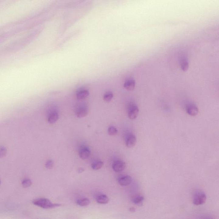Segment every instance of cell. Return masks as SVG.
<instances>
[{
  "label": "cell",
  "mask_w": 219,
  "mask_h": 219,
  "mask_svg": "<svg viewBox=\"0 0 219 219\" xmlns=\"http://www.w3.org/2000/svg\"><path fill=\"white\" fill-rule=\"evenodd\" d=\"M96 200L99 204H107L109 202V199L106 195L101 194L98 196L96 198Z\"/></svg>",
  "instance_id": "11"
},
{
  "label": "cell",
  "mask_w": 219,
  "mask_h": 219,
  "mask_svg": "<svg viewBox=\"0 0 219 219\" xmlns=\"http://www.w3.org/2000/svg\"><path fill=\"white\" fill-rule=\"evenodd\" d=\"M54 162L52 160H48L46 162V167L47 169H50L52 168L53 166Z\"/></svg>",
  "instance_id": "22"
},
{
  "label": "cell",
  "mask_w": 219,
  "mask_h": 219,
  "mask_svg": "<svg viewBox=\"0 0 219 219\" xmlns=\"http://www.w3.org/2000/svg\"><path fill=\"white\" fill-rule=\"evenodd\" d=\"M59 119V115L57 112H52L50 113L48 117V121L50 124H54L57 122Z\"/></svg>",
  "instance_id": "12"
},
{
  "label": "cell",
  "mask_w": 219,
  "mask_h": 219,
  "mask_svg": "<svg viewBox=\"0 0 219 219\" xmlns=\"http://www.w3.org/2000/svg\"><path fill=\"white\" fill-rule=\"evenodd\" d=\"M79 155L82 159L88 158L90 155V151L88 147L83 146L80 148L79 151Z\"/></svg>",
  "instance_id": "6"
},
{
  "label": "cell",
  "mask_w": 219,
  "mask_h": 219,
  "mask_svg": "<svg viewBox=\"0 0 219 219\" xmlns=\"http://www.w3.org/2000/svg\"><path fill=\"white\" fill-rule=\"evenodd\" d=\"M7 152V149L5 147L0 148V158H3L5 156Z\"/></svg>",
  "instance_id": "21"
},
{
  "label": "cell",
  "mask_w": 219,
  "mask_h": 219,
  "mask_svg": "<svg viewBox=\"0 0 219 219\" xmlns=\"http://www.w3.org/2000/svg\"><path fill=\"white\" fill-rule=\"evenodd\" d=\"M129 211L131 212H134L135 211V209L134 208H129Z\"/></svg>",
  "instance_id": "23"
},
{
  "label": "cell",
  "mask_w": 219,
  "mask_h": 219,
  "mask_svg": "<svg viewBox=\"0 0 219 219\" xmlns=\"http://www.w3.org/2000/svg\"><path fill=\"white\" fill-rule=\"evenodd\" d=\"M206 196L205 193L202 192L198 193L193 198V204L196 205H203L206 202Z\"/></svg>",
  "instance_id": "3"
},
{
  "label": "cell",
  "mask_w": 219,
  "mask_h": 219,
  "mask_svg": "<svg viewBox=\"0 0 219 219\" xmlns=\"http://www.w3.org/2000/svg\"><path fill=\"white\" fill-rule=\"evenodd\" d=\"M139 113L138 107L135 104H130L128 107V116L130 120H134L136 118Z\"/></svg>",
  "instance_id": "2"
},
{
  "label": "cell",
  "mask_w": 219,
  "mask_h": 219,
  "mask_svg": "<svg viewBox=\"0 0 219 219\" xmlns=\"http://www.w3.org/2000/svg\"><path fill=\"white\" fill-rule=\"evenodd\" d=\"M135 84V81L134 79L129 78L124 83V87L128 91H132L134 89Z\"/></svg>",
  "instance_id": "8"
},
{
  "label": "cell",
  "mask_w": 219,
  "mask_h": 219,
  "mask_svg": "<svg viewBox=\"0 0 219 219\" xmlns=\"http://www.w3.org/2000/svg\"><path fill=\"white\" fill-rule=\"evenodd\" d=\"M186 112L191 116H195L198 114L199 109L196 105L193 104H188L186 106Z\"/></svg>",
  "instance_id": "4"
},
{
  "label": "cell",
  "mask_w": 219,
  "mask_h": 219,
  "mask_svg": "<svg viewBox=\"0 0 219 219\" xmlns=\"http://www.w3.org/2000/svg\"><path fill=\"white\" fill-rule=\"evenodd\" d=\"M1 180H0V185H1Z\"/></svg>",
  "instance_id": "24"
},
{
  "label": "cell",
  "mask_w": 219,
  "mask_h": 219,
  "mask_svg": "<svg viewBox=\"0 0 219 219\" xmlns=\"http://www.w3.org/2000/svg\"><path fill=\"white\" fill-rule=\"evenodd\" d=\"M132 179L129 176H126L120 178L118 180V183L121 186H125L130 185L132 182Z\"/></svg>",
  "instance_id": "7"
},
{
  "label": "cell",
  "mask_w": 219,
  "mask_h": 219,
  "mask_svg": "<svg viewBox=\"0 0 219 219\" xmlns=\"http://www.w3.org/2000/svg\"><path fill=\"white\" fill-rule=\"evenodd\" d=\"M136 143V137L133 134L130 135L126 141V145L128 148H131L135 145Z\"/></svg>",
  "instance_id": "10"
},
{
  "label": "cell",
  "mask_w": 219,
  "mask_h": 219,
  "mask_svg": "<svg viewBox=\"0 0 219 219\" xmlns=\"http://www.w3.org/2000/svg\"><path fill=\"white\" fill-rule=\"evenodd\" d=\"M89 91L87 90H82L79 92L77 94V98L78 100H83L87 98L89 96Z\"/></svg>",
  "instance_id": "14"
},
{
  "label": "cell",
  "mask_w": 219,
  "mask_h": 219,
  "mask_svg": "<svg viewBox=\"0 0 219 219\" xmlns=\"http://www.w3.org/2000/svg\"><path fill=\"white\" fill-rule=\"evenodd\" d=\"M126 163L123 161H120V160L116 161L113 163L112 165L113 169V170L117 172L123 171L126 168Z\"/></svg>",
  "instance_id": "5"
},
{
  "label": "cell",
  "mask_w": 219,
  "mask_h": 219,
  "mask_svg": "<svg viewBox=\"0 0 219 219\" xmlns=\"http://www.w3.org/2000/svg\"><path fill=\"white\" fill-rule=\"evenodd\" d=\"M144 200V197L138 196L135 197L133 199L132 202L133 203H134V204H137V205H139V204H141V203H143Z\"/></svg>",
  "instance_id": "18"
},
{
  "label": "cell",
  "mask_w": 219,
  "mask_h": 219,
  "mask_svg": "<svg viewBox=\"0 0 219 219\" xmlns=\"http://www.w3.org/2000/svg\"><path fill=\"white\" fill-rule=\"evenodd\" d=\"M181 69L183 71H187L189 68V64L187 59L185 57H182L180 62Z\"/></svg>",
  "instance_id": "13"
},
{
  "label": "cell",
  "mask_w": 219,
  "mask_h": 219,
  "mask_svg": "<svg viewBox=\"0 0 219 219\" xmlns=\"http://www.w3.org/2000/svg\"><path fill=\"white\" fill-rule=\"evenodd\" d=\"M107 132L109 135L113 136L117 134L118 130L115 127H113V126H110L108 128Z\"/></svg>",
  "instance_id": "19"
},
{
  "label": "cell",
  "mask_w": 219,
  "mask_h": 219,
  "mask_svg": "<svg viewBox=\"0 0 219 219\" xmlns=\"http://www.w3.org/2000/svg\"><path fill=\"white\" fill-rule=\"evenodd\" d=\"M113 96V94L112 92H107L103 96V99L105 102L108 103V102H110L112 99Z\"/></svg>",
  "instance_id": "16"
},
{
  "label": "cell",
  "mask_w": 219,
  "mask_h": 219,
  "mask_svg": "<svg viewBox=\"0 0 219 219\" xmlns=\"http://www.w3.org/2000/svg\"><path fill=\"white\" fill-rule=\"evenodd\" d=\"M103 164H104V163L101 161L96 162L92 164V168L94 170H98V169H100L103 167Z\"/></svg>",
  "instance_id": "17"
},
{
  "label": "cell",
  "mask_w": 219,
  "mask_h": 219,
  "mask_svg": "<svg viewBox=\"0 0 219 219\" xmlns=\"http://www.w3.org/2000/svg\"><path fill=\"white\" fill-rule=\"evenodd\" d=\"M31 185H32V182L29 179H25L22 182V185H23V187L25 188L30 187Z\"/></svg>",
  "instance_id": "20"
},
{
  "label": "cell",
  "mask_w": 219,
  "mask_h": 219,
  "mask_svg": "<svg viewBox=\"0 0 219 219\" xmlns=\"http://www.w3.org/2000/svg\"><path fill=\"white\" fill-rule=\"evenodd\" d=\"M88 109L87 107L85 106H82L77 110L76 115L78 118H82L86 116L88 114Z\"/></svg>",
  "instance_id": "9"
},
{
  "label": "cell",
  "mask_w": 219,
  "mask_h": 219,
  "mask_svg": "<svg viewBox=\"0 0 219 219\" xmlns=\"http://www.w3.org/2000/svg\"><path fill=\"white\" fill-rule=\"evenodd\" d=\"M33 204L44 209H50L59 207L61 204L52 203L48 199L39 198L32 201Z\"/></svg>",
  "instance_id": "1"
},
{
  "label": "cell",
  "mask_w": 219,
  "mask_h": 219,
  "mask_svg": "<svg viewBox=\"0 0 219 219\" xmlns=\"http://www.w3.org/2000/svg\"><path fill=\"white\" fill-rule=\"evenodd\" d=\"M90 201L89 199L87 198H83L80 199L77 201V203L78 205L82 207L87 206L90 204Z\"/></svg>",
  "instance_id": "15"
}]
</instances>
